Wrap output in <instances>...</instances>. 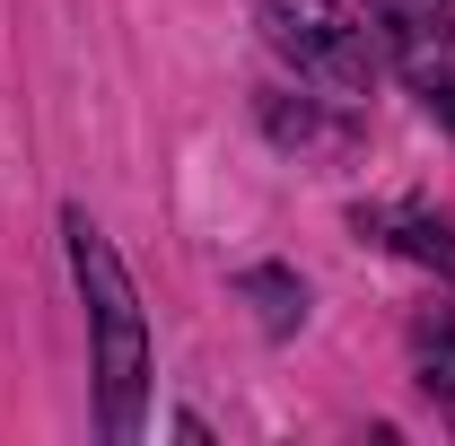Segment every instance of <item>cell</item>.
<instances>
[{"mask_svg":"<svg viewBox=\"0 0 455 446\" xmlns=\"http://www.w3.org/2000/svg\"><path fill=\"white\" fill-rule=\"evenodd\" d=\"M245 289H254V298H272L263 315H272V333H289V280H281V272H254Z\"/></svg>","mask_w":455,"mask_h":446,"instance_id":"5","label":"cell"},{"mask_svg":"<svg viewBox=\"0 0 455 446\" xmlns=\"http://www.w3.org/2000/svg\"><path fill=\"white\" fill-rule=\"evenodd\" d=\"M403 254H411V263H438V272L455 280V227L429 219V211H411V219H403Z\"/></svg>","mask_w":455,"mask_h":446,"instance_id":"4","label":"cell"},{"mask_svg":"<svg viewBox=\"0 0 455 446\" xmlns=\"http://www.w3.org/2000/svg\"><path fill=\"white\" fill-rule=\"evenodd\" d=\"M438 114H447V123H455V79H447V88H438Z\"/></svg>","mask_w":455,"mask_h":446,"instance_id":"6","label":"cell"},{"mask_svg":"<svg viewBox=\"0 0 455 446\" xmlns=\"http://www.w3.org/2000/svg\"><path fill=\"white\" fill-rule=\"evenodd\" d=\"M263 36L315 79H368V36L341 0H263Z\"/></svg>","mask_w":455,"mask_h":446,"instance_id":"2","label":"cell"},{"mask_svg":"<svg viewBox=\"0 0 455 446\" xmlns=\"http://www.w3.org/2000/svg\"><path fill=\"white\" fill-rule=\"evenodd\" d=\"M70 263L88 289V315H97V377H106V429L132 438L140 429V394H149V333H140V298L132 272L106 236L88 227V211H70Z\"/></svg>","mask_w":455,"mask_h":446,"instance_id":"1","label":"cell"},{"mask_svg":"<svg viewBox=\"0 0 455 446\" xmlns=\"http://www.w3.org/2000/svg\"><path fill=\"white\" fill-rule=\"evenodd\" d=\"M411 359H420V386L438 394V402H455V315L420 324V333H411Z\"/></svg>","mask_w":455,"mask_h":446,"instance_id":"3","label":"cell"}]
</instances>
